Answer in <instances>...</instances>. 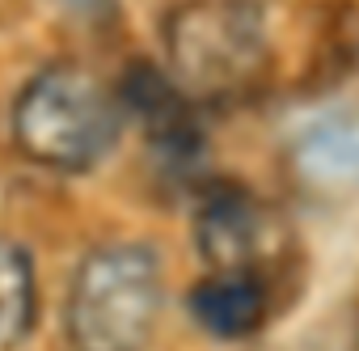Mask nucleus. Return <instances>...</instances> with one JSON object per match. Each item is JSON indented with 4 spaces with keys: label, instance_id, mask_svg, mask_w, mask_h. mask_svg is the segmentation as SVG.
Here are the masks:
<instances>
[{
    "label": "nucleus",
    "instance_id": "obj_1",
    "mask_svg": "<svg viewBox=\"0 0 359 351\" xmlns=\"http://www.w3.org/2000/svg\"><path fill=\"white\" fill-rule=\"evenodd\" d=\"M13 144L43 169L85 173L123 131V98L85 64H47L13 102Z\"/></svg>",
    "mask_w": 359,
    "mask_h": 351
},
{
    "label": "nucleus",
    "instance_id": "obj_2",
    "mask_svg": "<svg viewBox=\"0 0 359 351\" xmlns=\"http://www.w3.org/2000/svg\"><path fill=\"white\" fill-rule=\"evenodd\" d=\"M165 300L161 258L144 241H110L81 258L64 326L72 351H144Z\"/></svg>",
    "mask_w": 359,
    "mask_h": 351
},
{
    "label": "nucleus",
    "instance_id": "obj_3",
    "mask_svg": "<svg viewBox=\"0 0 359 351\" xmlns=\"http://www.w3.org/2000/svg\"><path fill=\"white\" fill-rule=\"evenodd\" d=\"M165 55L191 102L241 98L271 55L266 13L258 0H187L165 22Z\"/></svg>",
    "mask_w": 359,
    "mask_h": 351
},
{
    "label": "nucleus",
    "instance_id": "obj_4",
    "mask_svg": "<svg viewBox=\"0 0 359 351\" xmlns=\"http://www.w3.org/2000/svg\"><path fill=\"white\" fill-rule=\"evenodd\" d=\"M195 237L212 271L266 275L275 254V220L245 191H212L195 216Z\"/></svg>",
    "mask_w": 359,
    "mask_h": 351
},
{
    "label": "nucleus",
    "instance_id": "obj_5",
    "mask_svg": "<svg viewBox=\"0 0 359 351\" xmlns=\"http://www.w3.org/2000/svg\"><path fill=\"white\" fill-rule=\"evenodd\" d=\"M118 98L131 114L144 119L148 144L156 148L161 165L187 173L203 157V131L195 123V102L169 81V72L152 64H131L118 85Z\"/></svg>",
    "mask_w": 359,
    "mask_h": 351
},
{
    "label": "nucleus",
    "instance_id": "obj_6",
    "mask_svg": "<svg viewBox=\"0 0 359 351\" xmlns=\"http://www.w3.org/2000/svg\"><path fill=\"white\" fill-rule=\"evenodd\" d=\"M191 313L212 338H250L271 317V284L250 271H208L191 288Z\"/></svg>",
    "mask_w": 359,
    "mask_h": 351
},
{
    "label": "nucleus",
    "instance_id": "obj_7",
    "mask_svg": "<svg viewBox=\"0 0 359 351\" xmlns=\"http://www.w3.org/2000/svg\"><path fill=\"white\" fill-rule=\"evenodd\" d=\"M34 263L30 254L0 237V351H13L34 326Z\"/></svg>",
    "mask_w": 359,
    "mask_h": 351
},
{
    "label": "nucleus",
    "instance_id": "obj_8",
    "mask_svg": "<svg viewBox=\"0 0 359 351\" xmlns=\"http://www.w3.org/2000/svg\"><path fill=\"white\" fill-rule=\"evenodd\" d=\"M68 5H89V0H68Z\"/></svg>",
    "mask_w": 359,
    "mask_h": 351
},
{
    "label": "nucleus",
    "instance_id": "obj_9",
    "mask_svg": "<svg viewBox=\"0 0 359 351\" xmlns=\"http://www.w3.org/2000/svg\"><path fill=\"white\" fill-rule=\"evenodd\" d=\"M355 351H359V334H355Z\"/></svg>",
    "mask_w": 359,
    "mask_h": 351
}]
</instances>
